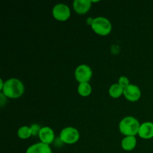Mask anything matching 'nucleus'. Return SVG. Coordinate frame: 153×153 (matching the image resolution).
<instances>
[{
  "instance_id": "nucleus-13",
  "label": "nucleus",
  "mask_w": 153,
  "mask_h": 153,
  "mask_svg": "<svg viewBox=\"0 0 153 153\" xmlns=\"http://www.w3.org/2000/svg\"><path fill=\"white\" fill-rule=\"evenodd\" d=\"M124 89L118 83L113 84L108 90V94L111 97L114 99L119 98L123 94Z\"/></svg>"
},
{
  "instance_id": "nucleus-11",
  "label": "nucleus",
  "mask_w": 153,
  "mask_h": 153,
  "mask_svg": "<svg viewBox=\"0 0 153 153\" xmlns=\"http://www.w3.org/2000/svg\"><path fill=\"white\" fill-rule=\"evenodd\" d=\"M26 153H52L49 145L42 142L34 143L27 149Z\"/></svg>"
},
{
  "instance_id": "nucleus-10",
  "label": "nucleus",
  "mask_w": 153,
  "mask_h": 153,
  "mask_svg": "<svg viewBox=\"0 0 153 153\" xmlns=\"http://www.w3.org/2000/svg\"><path fill=\"white\" fill-rule=\"evenodd\" d=\"M91 0H75L73 1V8L75 11L79 14H85L91 9Z\"/></svg>"
},
{
  "instance_id": "nucleus-5",
  "label": "nucleus",
  "mask_w": 153,
  "mask_h": 153,
  "mask_svg": "<svg viewBox=\"0 0 153 153\" xmlns=\"http://www.w3.org/2000/svg\"><path fill=\"white\" fill-rule=\"evenodd\" d=\"M93 72L91 67L87 64H81L75 70V78L79 83L88 82L91 79Z\"/></svg>"
},
{
  "instance_id": "nucleus-4",
  "label": "nucleus",
  "mask_w": 153,
  "mask_h": 153,
  "mask_svg": "<svg viewBox=\"0 0 153 153\" xmlns=\"http://www.w3.org/2000/svg\"><path fill=\"white\" fill-rule=\"evenodd\" d=\"M79 131L73 127H66L61 130L60 133V140L61 142L67 144H73L79 140Z\"/></svg>"
},
{
  "instance_id": "nucleus-2",
  "label": "nucleus",
  "mask_w": 153,
  "mask_h": 153,
  "mask_svg": "<svg viewBox=\"0 0 153 153\" xmlns=\"http://www.w3.org/2000/svg\"><path fill=\"white\" fill-rule=\"evenodd\" d=\"M140 124L136 118L133 117H126L120 122V131L125 136H135L138 134Z\"/></svg>"
},
{
  "instance_id": "nucleus-7",
  "label": "nucleus",
  "mask_w": 153,
  "mask_h": 153,
  "mask_svg": "<svg viewBox=\"0 0 153 153\" xmlns=\"http://www.w3.org/2000/svg\"><path fill=\"white\" fill-rule=\"evenodd\" d=\"M123 95L128 101L136 102L141 97V91L137 85L130 84L127 88L124 89Z\"/></svg>"
},
{
  "instance_id": "nucleus-9",
  "label": "nucleus",
  "mask_w": 153,
  "mask_h": 153,
  "mask_svg": "<svg viewBox=\"0 0 153 153\" xmlns=\"http://www.w3.org/2000/svg\"><path fill=\"white\" fill-rule=\"evenodd\" d=\"M139 137L142 139L148 140L153 137V123L145 122L140 124L138 131Z\"/></svg>"
},
{
  "instance_id": "nucleus-8",
  "label": "nucleus",
  "mask_w": 153,
  "mask_h": 153,
  "mask_svg": "<svg viewBox=\"0 0 153 153\" xmlns=\"http://www.w3.org/2000/svg\"><path fill=\"white\" fill-rule=\"evenodd\" d=\"M39 138L40 141L46 144H51L55 140V133L52 128L50 127L44 126L42 127L40 133H39Z\"/></svg>"
},
{
  "instance_id": "nucleus-19",
  "label": "nucleus",
  "mask_w": 153,
  "mask_h": 153,
  "mask_svg": "<svg viewBox=\"0 0 153 153\" xmlns=\"http://www.w3.org/2000/svg\"><path fill=\"white\" fill-rule=\"evenodd\" d=\"M93 21H94V19H93L92 17H89L88 19H87V23H88V25H91L93 23Z\"/></svg>"
},
{
  "instance_id": "nucleus-12",
  "label": "nucleus",
  "mask_w": 153,
  "mask_h": 153,
  "mask_svg": "<svg viewBox=\"0 0 153 153\" xmlns=\"http://www.w3.org/2000/svg\"><path fill=\"white\" fill-rule=\"evenodd\" d=\"M137 138L135 136H126L121 142V146L126 151H131L135 148Z\"/></svg>"
},
{
  "instance_id": "nucleus-16",
  "label": "nucleus",
  "mask_w": 153,
  "mask_h": 153,
  "mask_svg": "<svg viewBox=\"0 0 153 153\" xmlns=\"http://www.w3.org/2000/svg\"><path fill=\"white\" fill-rule=\"evenodd\" d=\"M118 84H119L123 89H125L126 88H127V87L130 85V82L126 76H121V77H120L119 80H118Z\"/></svg>"
},
{
  "instance_id": "nucleus-3",
  "label": "nucleus",
  "mask_w": 153,
  "mask_h": 153,
  "mask_svg": "<svg viewBox=\"0 0 153 153\" xmlns=\"http://www.w3.org/2000/svg\"><path fill=\"white\" fill-rule=\"evenodd\" d=\"M91 26L96 34L101 36L108 35L110 34L112 29V25L110 21L103 16H97L94 18Z\"/></svg>"
},
{
  "instance_id": "nucleus-6",
  "label": "nucleus",
  "mask_w": 153,
  "mask_h": 153,
  "mask_svg": "<svg viewBox=\"0 0 153 153\" xmlns=\"http://www.w3.org/2000/svg\"><path fill=\"white\" fill-rule=\"evenodd\" d=\"M70 14L71 12L69 6L63 3L55 4L52 9V15L54 18L61 22L67 20L70 18Z\"/></svg>"
},
{
  "instance_id": "nucleus-15",
  "label": "nucleus",
  "mask_w": 153,
  "mask_h": 153,
  "mask_svg": "<svg viewBox=\"0 0 153 153\" xmlns=\"http://www.w3.org/2000/svg\"><path fill=\"white\" fill-rule=\"evenodd\" d=\"M17 135L20 139L25 140V139H28L31 137V128L27 126H24L20 127L17 131Z\"/></svg>"
},
{
  "instance_id": "nucleus-18",
  "label": "nucleus",
  "mask_w": 153,
  "mask_h": 153,
  "mask_svg": "<svg viewBox=\"0 0 153 153\" xmlns=\"http://www.w3.org/2000/svg\"><path fill=\"white\" fill-rule=\"evenodd\" d=\"M6 98H7V97H6L5 96L2 94V93H1V94H0V104H1V106L4 105V104L5 103V102L7 101V100H6Z\"/></svg>"
},
{
  "instance_id": "nucleus-14",
  "label": "nucleus",
  "mask_w": 153,
  "mask_h": 153,
  "mask_svg": "<svg viewBox=\"0 0 153 153\" xmlns=\"http://www.w3.org/2000/svg\"><path fill=\"white\" fill-rule=\"evenodd\" d=\"M91 92H92V88L88 82L79 83V86H78V93L79 94V95L84 97H87L91 95Z\"/></svg>"
},
{
  "instance_id": "nucleus-17",
  "label": "nucleus",
  "mask_w": 153,
  "mask_h": 153,
  "mask_svg": "<svg viewBox=\"0 0 153 153\" xmlns=\"http://www.w3.org/2000/svg\"><path fill=\"white\" fill-rule=\"evenodd\" d=\"M30 128H31V134H32V136H36L39 135V133H40L42 127H40V126L39 125V124H32V125L30 126Z\"/></svg>"
},
{
  "instance_id": "nucleus-20",
  "label": "nucleus",
  "mask_w": 153,
  "mask_h": 153,
  "mask_svg": "<svg viewBox=\"0 0 153 153\" xmlns=\"http://www.w3.org/2000/svg\"><path fill=\"white\" fill-rule=\"evenodd\" d=\"M4 82H3L2 79H0V90H1V91H2L3 87H4Z\"/></svg>"
},
{
  "instance_id": "nucleus-1",
  "label": "nucleus",
  "mask_w": 153,
  "mask_h": 153,
  "mask_svg": "<svg viewBox=\"0 0 153 153\" xmlns=\"http://www.w3.org/2000/svg\"><path fill=\"white\" fill-rule=\"evenodd\" d=\"M24 91L25 87L23 83L19 79L11 78L4 82L1 93L7 98L17 99L24 94Z\"/></svg>"
}]
</instances>
